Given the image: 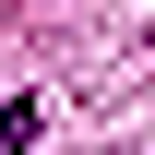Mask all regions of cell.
<instances>
[{
  "label": "cell",
  "instance_id": "obj_1",
  "mask_svg": "<svg viewBox=\"0 0 155 155\" xmlns=\"http://www.w3.org/2000/svg\"><path fill=\"white\" fill-rule=\"evenodd\" d=\"M24 143H36V96H12V107H0V155H24Z\"/></svg>",
  "mask_w": 155,
  "mask_h": 155
}]
</instances>
